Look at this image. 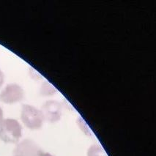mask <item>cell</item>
Segmentation results:
<instances>
[{
	"mask_svg": "<svg viewBox=\"0 0 156 156\" xmlns=\"http://www.w3.org/2000/svg\"><path fill=\"white\" fill-rule=\"evenodd\" d=\"M22 136V127L15 119H3L0 125V139L5 143H16Z\"/></svg>",
	"mask_w": 156,
	"mask_h": 156,
	"instance_id": "6da1fadb",
	"label": "cell"
},
{
	"mask_svg": "<svg viewBox=\"0 0 156 156\" xmlns=\"http://www.w3.org/2000/svg\"><path fill=\"white\" fill-rule=\"evenodd\" d=\"M21 119L24 126L31 130L40 129L44 121L41 110L29 104L22 105Z\"/></svg>",
	"mask_w": 156,
	"mask_h": 156,
	"instance_id": "7a4b0ae2",
	"label": "cell"
},
{
	"mask_svg": "<svg viewBox=\"0 0 156 156\" xmlns=\"http://www.w3.org/2000/svg\"><path fill=\"white\" fill-rule=\"evenodd\" d=\"M24 96L23 88L15 83L9 84L0 92V101L6 104H13L22 101Z\"/></svg>",
	"mask_w": 156,
	"mask_h": 156,
	"instance_id": "3957f363",
	"label": "cell"
},
{
	"mask_svg": "<svg viewBox=\"0 0 156 156\" xmlns=\"http://www.w3.org/2000/svg\"><path fill=\"white\" fill-rule=\"evenodd\" d=\"M62 110L63 107L60 102L57 101H48L43 105L41 112L45 121L54 123L60 119Z\"/></svg>",
	"mask_w": 156,
	"mask_h": 156,
	"instance_id": "277c9868",
	"label": "cell"
},
{
	"mask_svg": "<svg viewBox=\"0 0 156 156\" xmlns=\"http://www.w3.org/2000/svg\"><path fill=\"white\" fill-rule=\"evenodd\" d=\"M41 150L34 141L26 139L18 145L15 150V155L19 156H39Z\"/></svg>",
	"mask_w": 156,
	"mask_h": 156,
	"instance_id": "5b68a950",
	"label": "cell"
},
{
	"mask_svg": "<svg viewBox=\"0 0 156 156\" xmlns=\"http://www.w3.org/2000/svg\"><path fill=\"white\" fill-rule=\"evenodd\" d=\"M87 156H106L102 147L98 144H93L87 150Z\"/></svg>",
	"mask_w": 156,
	"mask_h": 156,
	"instance_id": "8992f818",
	"label": "cell"
},
{
	"mask_svg": "<svg viewBox=\"0 0 156 156\" xmlns=\"http://www.w3.org/2000/svg\"><path fill=\"white\" fill-rule=\"evenodd\" d=\"M55 88L48 81H46L42 84L41 87V94L43 96H48L55 93Z\"/></svg>",
	"mask_w": 156,
	"mask_h": 156,
	"instance_id": "52a82bcc",
	"label": "cell"
},
{
	"mask_svg": "<svg viewBox=\"0 0 156 156\" xmlns=\"http://www.w3.org/2000/svg\"><path fill=\"white\" fill-rule=\"evenodd\" d=\"M5 81V74L4 73L0 70V88L2 87Z\"/></svg>",
	"mask_w": 156,
	"mask_h": 156,
	"instance_id": "ba28073f",
	"label": "cell"
},
{
	"mask_svg": "<svg viewBox=\"0 0 156 156\" xmlns=\"http://www.w3.org/2000/svg\"><path fill=\"white\" fill-rule=\"evenodd\" d=\"M39 156H53V155H51V154L48 153V152H44L41 150L39 153Z\"/></svg>",
	"mask_w": 156,
	"mask_h": 156,
	"instance_id": "9c48e42d",
	"label": "cell"
},
{
	"mask_svg": "<svg viewBox=\"0 0 156 156\" xmlns=\"http://www.w3.org/2000/svg\"><path fill=\"white\" fill-rule=\"evenodd\" d=\"M3 121V111L2 108L0 107V125H1L2 122Z\"/></svg>",
	"mask_w": 156,
	"mask_h": 156,
	"instance_id": "30bf717a",
	"label": "cell"
},
{
	"mask_svg": "<svg viewBox=\"0 0 156 156\" xmlns=\"http://www.w3.org/2000/svg\"><path fill=\"white\" fill-rule=\"evenodd\" d=\"M15 156H19V155H15Z\"/></svg>",
	"mask_w": 156,
	"mask_h": 156,
	"instance_id": "8fae6325",
	"label": "cell"
}]
</instances>
